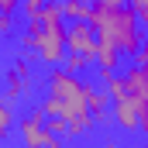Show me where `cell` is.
Wrapping results in <instances>:
<instances>
[{"label": "cell", "instance_id": "obj_1", "mask_svg": "<svg viewBox=\"0 0 148 148\" xmlns=\"http://www.w3.org/2000/svg\"><path fill=\"white\" fill-rule=\"evenodd\" d=\"M45 83L48 86H45L41 110L48 114L52 131L59 138L62 134H83V131H90V124H93V114H90V90H93V83L83 79L79 73L62 69V66H55Z\"/></svg>", "mask_w": 148, "mask_h": 148}, {"label": "cell", "instance_id": "obj_2", "mask_svg": "<svg viewBox=\"0 0 148 148\" xmlns=\"http://www.w3.org/2000/svg\"><path fill=\"white\" fill-rule=\"evenodd\" d=\"M24 45L48 66H59L66 59V17H62V7L55 0H48L41 7V14L28 21Z\"/></svg>", "mask_w": 148, "mask_h": 148}, {"label": "cell", "instance_id": "obj_3", "mask_svg": "<svg viewBox=\"0 0 148 148\" xmlns=\"http://www.w3.org/2000/svg\"><path fill=\"white\" fill-rule=\"evenodd\" d=\"M66 55H79L86 66L97 59V28L90 21H66Z\"/></svg>", "mask_w": 148, "mask_h": 148}, {"label": "cell", "instance_id": "obj_4", "mask_svg": "<svg viewBox=\"0 0 148 148\" xmlns=\"http://www.w3.org/2000/svg\"><path fill=\"white\" fill-rule=\"evenodd\" d=\"M114 103V121L127 131H148V100L127 93L121 100H110Z\"/></svg>", "mask_w": 148, "mask_h": 148}, {"label": "cell", "instance_id": "obj_5", "mask_svg": "<svg viewBox=\"0 0 148 148\" xmlns=\"http://www.w3.org/2000/svg\"><path fill=\"white\" fill-rule=\"evenodd\" d=\"M55 138L59 134L52 131L48 114L41 110V107H35V110L21 121V141H24V148H48V141H55Z\"/></svg>", "mask_w": 148, "mask_h": 148}, {"label": "cell", "instance_id": "obj_6", "mask_svg": "<svg viewBox=\"0 0 148 148\" xmlns=\"http://www.w3.org/2000/svg\"><path fill=\"white\" fill-rule=\"evenodd\" d=\"M121 48L114 45L110 38H103V35H97V66L100 69H107V73H117V66H121Z\"/></svg>", "mask_w": 148, "mask_h": 148}, {"label": "cell", "instance_id": "obj_7", "mask_svg": "<svg viewBox=\"0 0 148 148\" xmlns=\"http://www.w3.org/2000/svg\"><path fill=\"white\" fill-rule=\"evenodd\" d=\"M124 86H127V93L148 100V62H134V66L124 73Z\"/></svg>", "mask_w": 148, "mask_h": 148}, {"label": "cell", "instance_id": "obj_8", "mask_svg": "<svg viewBox=\"0 0 148 148\" xmlns=\"http://www.w3.org/2000/svg\"><path fill=\"white\" fill-rule=\"evenodd\" d=\"M59 7H62V17H66V21H86L93 0H62Z\"/></svg>", "mask_w": 148, "mask_h": 148}, {"label": "cell", "instance_id": "obj_9", "mask_svg": "<svg viewBox=\"0 0 148 148\" xmlns=\"http://www.w3.org/2000/svg\"><path fill=\"white\" fill-rule=\"evenodd\" d=\"M10 124H14V110H10V103H7V97H0V138L10 131Z\"/></svg>", "mask_w": 148, "mask_h": 148}, {"label": "cell", "instance_id": "obj_10", "mask_svg": "<svg viewBox=\"0 0 148 148\" xmlns=\"http://www.w3.org/2000/svg\"><path fill=\"white\" fill-rule=\"evenodd\" d=\"M45 3H48V0H21V10H24V14H28V21H31V17L41 14V7H45Z\"/></svg>", "mask_w": 148, "mask_h": 148}, {"label": "cell", "instance_id": "obj_11", "mask_svg": "<svg viewBox=\"0 0 148 148\" xmlns=\"http://www.w3.org/2000/svg\"><path fill=\"white\" fill-rule=\"evenodd\" d=\"M127 3H131V10L138 14V21L148 28V0H127Z\"/></svg>", "mask_w": 148, "mask_h": 148}, {"label": "cell", "instance_id": "obj_12", "mask_svg": "<svg viewBox=\"0 0 148 148\" xmlns=\"http://www.w3.org/2000/svg\"><path fill=\"white\" fill-rule=\"evenodd\" d=\"M21 10V0H0V14H14Z\"/></svg>", "mask_w": 148, "mask_h": 148}, {"label": "cell", "instance_id": "obj_13", "mask_svg": "<svg viewBox=\"0 0 148 148\" xmlns=\"http://www.w3.org/2000/svg\"><path fill=\"white\" fill-rule=\"evenodd\" d=\"M138 62H148V28H145V38H141V48H138V55H134Z\"/></svg>", "mask_w": 148, "mask_h": 148}, {"label": "cell", "instance_id": "obj_14", "mask_svg": "<svg viewBox=\"0 0 148 148\" xmlns=\"http://www.w3.org/2000/svg\"><path fill=\"white\" fill-rule=\"evenodd\" d=\"M10 24H14V14H0V35H7Z\"/></svg>", "mask_w": 148, "mask_h": 148}, {"label": "cell", "instance_id": "obj_15", "mask_svg": "<svg viewBox=\"0 0 148 148\" xmlns=\"http://www.w3.org/2000/svg\"><path fill=\"white\" fill-rule=\"evenodd\" d=\"M93 3H100V7H121V3H127V0H93Z\"/></svg>", "mask_w": 148, "mask_h": 148}]
</instances>
